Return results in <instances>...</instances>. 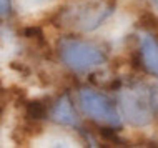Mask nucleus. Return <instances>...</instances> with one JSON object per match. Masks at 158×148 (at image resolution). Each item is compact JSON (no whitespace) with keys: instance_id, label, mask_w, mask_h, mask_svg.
<instances>
[{"instance_id":"obj_1","label":"nucleus","mask_w":158,"mask_h":148,"mask_svg":"<svg viewBox=\"0 0 158 148\" xmlns=\"http://www.w3.org/2000/svg\"><path fill=\"white\" fill-rule=\"evenodd\" d=\"M115 5L110 0H80L60 12L58 22L82 32H92L113 14Z\"/></svg>"},{"instance_id":"obj_2","label":"nucleus","mask_w":158,"mask_h":148,"mask_svg":"<svg viewBox=\"0 0 158 148\" xmlns=\"http://www.w3.org/2000/svg\"><path fill=\"white\" fill-rule=\"evenodd\" d=\"M60 58L68 68L88 72L106 62V53L100 45L87 40H63L60 43Z\"/></svg>"},{"instance_id":"obj_3","label":"nucleus","mask_w":158,"mask_h":148,"mask_svg":"<svg viewBox=\"0 0 158 148\" xmlns=\"http://www.w3.org/2000/svg\"><path fill=\"white\" fill-rule=\"evenodd\" d=\"M122 115L133 126H147L153 118V107L150 101V90L143 87L125 88L118 95Z\"/></svg>"},{"instance_id":"obj_4","label":"nucleus","mask_w":158,"mask_h":148,"mask_svg":"<svg viewBox=\"0 0 158 148\" xmlns=\"http://www.w3.org/2000/svg\"><path fill=\"white\" fill-rule=\"evenodd\" d=\"M80 105H82L85 115H88L90 118L106 126H120L122 123V118L118 115L115 105L112 103V100L100 92L83 88L80 92Z\"/></svg>"},{"instance_id":"obj_5","label":"nucleus","mask_w":158,"mask_h":148,"mask_svg":"<svg viewBox=\"0 0 158 148\" xmlns=\"http://www.w3.org/2000/svg\"><path fill=\"white\" fill-rule=\"evenodd\" d=\"M50 117L53 118L57 123L65 125V126H78L80 120L78 115H77L73 105H72V100L68 98V95H62L60 98L55 101L52 112H50Z\"/></svg>"},{"instance_id":"obj_6","label":"nucleus","mask_w":158,"mask_h":148,"mask_svg":"<svg viewBox=\"0 0 158 148\" xmlns=\"http://www.w3.org/2000/svg\"><path fill=\"white\" fill-rule=\"evenodd\" d=\"M140 55L145 70L153 77H158V40L152 35H143L140 40Z\"/></svg>"},{"instance_id":"obj_7","label":"nucleus","mask_w":158,"mask_h":148,"mask_svg":"<svg viewBox=\"0 0 158 148\" xmlns=\"http://www.w3.org/2000/svg\"><path fill=\"white\" fill-rule=\"evenodd\" d=\"M27 117L32 120H44L47 117V105H44L42 101H28Z\"/></svg>"},{"instance_id":"obj_8","label":"nucleus","mask_w":158,"mask_h":148,"mask_svg":"<svg viewBox=\"0 0 158 148\" xmlns=\"http://www.w3.org/2000/svg\"><path fill=\"white\" fill-rule=\"evenodd\" d=\"M14 5H12V0H0V18H7L12 15Z\"/></svg>"},{"instance_id":"obj_9","label":"nucleus","mask_w":158,"mask_h":148,"mask_svg":"<svg viewBox=\"0 0 158 148\" xmlns=\"http://www.w3.org/2000/svg\"><path fill=\"white\" fill-rule=\"evenodd\" d=\"M150 101H152L153 112H158V85L152 87V90H150Z\"/></svg>"},{"instance_id":"obj_10","label":"nucleus","mask_w":158,"mask_h":148,"mask_svg":"<svg viewBox=\"0 0 158 148\" xmlns=\"http://www.w3.org/2000/svg\"><path fill=\"white\" fill-rule=\"evenodd\" d=\"M150 2H152L153 5H155V7H158V0H150Z\"/></svg>"}]
</instances>
